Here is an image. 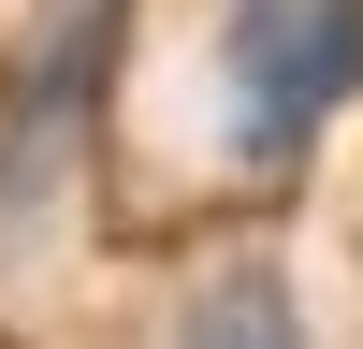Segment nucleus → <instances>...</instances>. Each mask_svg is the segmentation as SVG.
<instances>
[{
    "instance_id": "nucleus-1",
    "label": "nucleus",
    "mask_w": 363,
    "mask_h": 349,
    "mask_svg": "<svg viewBox=\"0 0 363 349\" xmlns=\"http://www.w3.org/2000/svg\"><path fill=\"white\" fill-rule=\"evenodd\" d=\"M363 87V0H218V131L233 160H291Z\"/></svg>"
},
{
    "instance_id": "nucleus-2",
    "label": "nucleus",
    "mask_w": 363,
    "mask_h": 349,
    "mask_svg": "<svg viewBox=\"0 0 363 349\" xmlns=\"http://www.w3.org/2000/svg\"><path fill=\"white\" fill-rule=\"evenodd\" d=\"M174 349H306V320H291V291L262 277V262H233V277H203V291H189Z\"/></svg>"
}]
</instances>
